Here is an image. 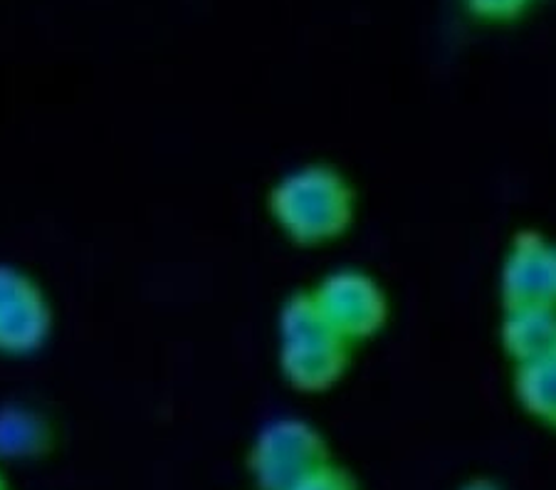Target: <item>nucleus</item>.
Here are the masks:
<instances>
[{"label": "nucleus", "mask_w": 556, "mask_h": 490, "mask_svg": "<svg viewBox=\"0 0 556 490\" xmlns=\"http://www.w3.org/2000/svg\"><path fill=\"white\" fill-rule=\"evenodd\" d=\"M457 490H505V488H502L497 480L480 476V478H470L468 483H463Z\"/></svg>", "instance_id": "12"}, {"label": "nucleus", "mask_w": 556, "mask_h": 490, "mask_svg": "<svg viewBox=\"0 0 556 490\" xmlns=\"http://www.w3.org/2000/svg\"><path fill=\"white\" fill-rule=\"evenodd\" d=\"M513 389L519 406L534 422L556 431V354L515 364Z\"/></svg>", "instance_id": "8"}, {"label": "nucleus", "mask_w": 556, "mask_h": 490, "mask_svg": "<svg viewBox=\"0 0 556 490\" xmlns=\"http://www.w3.org/2000/svg\"><path fill=\"white\" fill-rule=\"evenodd\" d=\"M505 310L556 307V243L534 228L517 230L509 240L500 275Z\"/></svg>", "instance_id": "4"}, {"label": "nucleus", "mask_w": 556, "mask_h": 490, "mask_svg": "<svg viewBox=\"0 0 556 490\" xmlns=\"http://www.w3.org/2000/svg\"><path fill=\"white\" fill-rule=\"evenodd\" d=\"M0 490H5V480H3V476H0Z\"/></svg>", "instance_id": "13"}, {"label": "nucleus", "mask_w": 556, "mask_h": 490, "mask_svg": "<svg viewBox=\"0 0 556 490\" xmlns=\"http://www.w3.org/2000/svg\"><path fill=\"white\" fill-rule=\"evenodd\" d=\"M292 490H358V483L346 468H342L334 461H329L317 470H312V474L300 480Z\"/></svg>", "instance_id": "11"}, {"label": "nucleus", "mask_w": 556, "mask_h": 490, "mask_svg": "<svg viewBox=\"0 0 556 490\" xmlns=\"http://www.w3.org/2000/svg\"><path fill=\"white\" fill-rule=\"evenodd\" d=\"M50 305L28 275L0 265V352L30 354L50 335Z\"/></svg>", "instance_id": "5"}, {"label": "nucleus", "mask_w": 556, "mask_h": 490, "mask_svg": "<svg viewBox=\"0 0 556 490\" xmlns=\"http://www.w3.org/2000/svg\"><path fill=\"white\" fill-rule=\"evenodd\" d=\"M500 342L502 350L515 364L556 354V307L542 305L505 310Z\"/></svg>", "instance_id": "7"}, {"label": "nucleus", "mask_w": 556, "mask_h": 490, "mask_svg": "<svg viewBox=\"0 0 556 490\" xmlns=\"http://www.w3.org/2000/svg\"><path fill=\"white\" fill-rule=\"evenodd\" d=\"M352 362V344L334 329L294 340H280V369L300 391H327L342 381Z\"/></svg>", "instance_id": "6"}, {"label": "nucleus", "mask_w": 556, "mask_h": 490, "mask_svg": "<svg viewBox=\"0 0 556 490\" xmlns=\"http://www.w3.org/2000/svg\"><path fill=\"white\" fill-rule=\"evenodd\" d=\"M329 461V441L317 426L304 418H277L257 434L248 468L257 490H292Z\"/></svg>", "instance_id": "2"}, {"label": "nucleus", "mask_w": 556, "mask_h": 490, "mask_svg": "<svg viewBox=\"0 0 556 490\" xmlns=\"http://www.w3.org/2000/svg\"><path fill=\"white\" fill-rule=\"evenodd\" d=\"M50 426L25 406L0 409V458H35L50 449Z\"/></svg>", "instance_id": "9"}, {"label": "nucleus", "mask_w": 556, "mask_h": 490, "mask_svg": "<svg viewBox=\"0 0 556 490\" xmlns=\"http://www.w3.org/2000/svg\"><path fill=\"white\" fill-rule=\"evenodd\" d=\"M463 11L482 25H513L532 11L536 0H460Z\"/></svg>", "instance_id": "10"}, {"label": "nucleus", "mask_w": 556, "mask_h": 490, "mask_svg": "<svg viewBox=\"0 0 556 490\" xmlns=\"http://www.w3.org/2000/svg\"><path fill=\"white\" fill-rule=\"evenodd\" d=\"M312 292L331 329L352 347L371 340L389 323V296L381 282L362 267L331 271Z\"/></svg>", "instance_id": "3"}, {"label": "nucleus", "mask_w": 556, "mask_h": 490, "mask_svg": "<svg viewBox=\"0 0 556 490\" xmlns=\"http://www.w3.org/2000/svg\"><path fill=\"white\" fill-rule=\"evenodd\" d=\"M270 213L287 238L321 246L342 238L356 218L354 184L331 164H304L270 191Z\"/></svg>", "instance_id": "1"}]
</instances>
